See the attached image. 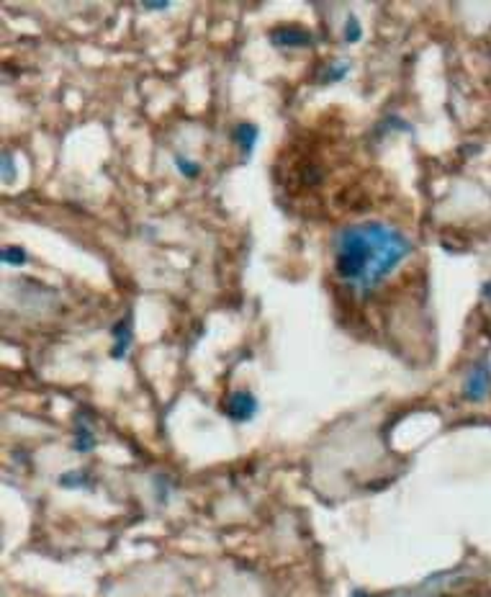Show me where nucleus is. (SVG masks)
I'll list each match as a JSON object with an SVG mask.
<instances>
[{
  "label": "nucleus",
  "instance_id": "1",
  "mask_svg": "<svg viewBox=\"0 0 491 597\" xmlns=\"http://www.w3.org/2000/svg\"><path fill=\"white\" fill-rule=\"evenodd\" d=\"M411 253L409 237L381 222L345 226L335 242V273L360 291L389 278Z\"/></svg>",
  "mask_w": 491,
  "mask_h": 597
},
{
  "label": "nucleus",
  "instance_id": "2",
  "mask_svg": "<svg viewBox=\"0 0 491 597\" xmlns=\"http://www.w3.org/2000/svg\"><path fill=\"white\" fill-rule=\"evenodd\" d=\"M257 409H260V402H257L255 394L247 389H239L229 394L221 412H224L232 422H252L257 417Z\"/></svg>",
  "mask_w": 491,
  "mask_h": 597
},
{
  "label": "nucleus",
  "instance_id": "3",
  "mask_svg": "<svg viewBox=\"0 0 491 597\" xmlns=\"http://www.w3.org/2000/svg\"><path fill=\"white\" fill-rule=\"evenodd\" d=\"M491 391V368L486 361H479L471 368V373L465 376L463 384V397L468 402H483Z\"/></svg>",
  "mask_w": 491,
  "mask_h": 597
},
{
  "label": "nucleus",
  "instance_id": "4",
  "mask_svg": "<svg viewBox=\"0 0 491 597\" xmlns=\"http://www.w3.org/2000/svg\"><path fill=\"white\" fill-rule=\"evenodd\" d=\"M270 44L278 49H304L314 44V34L301 26H278L270 31Z\"/></svg>",
  "mask_w": 491,
  "mask_h": 597
},
{
  "label": "nucleus",
  "instance_id": "5",
  "mask_svg": "<svg viewBox=\"0 0 491 597\" xmlns=\"http://www.w3.org/2000/svg\"><path fill=\"white\" fill-rule=\"evenodd\" d=\"M111 332H113L111 358H113V361H124V358L129 355L131 343H134V322H131V314H127L124 319H118Z\"/></svg>",
  "mask_w": 491,
  "mask_h": 597
},
{
  "label": "nucleus",
  "instance_id": "6",
  "mask_svg": "<svg viewBox=\"0 0 491 597\" xmlns=\"http://www.w3.org/2000/svg\"><path fill=\"white\" fill-rule=\"evenodd\" d=\"M257 136H260V127L252 124V121H242V124H237V127L232 129V139H234V145L239 147L242 157H250V154L255 152Z\"/></svg>",
  "mask_w": 491,
  "mask_h": 597
},
{
  "label": "nucleus",
  "instance_id": "7",
  "mask_svg": "<svg viewBox=\"0 0 491 597\" xmlns=\"http://www.w3.org/2000/svg\"><path fill=\"white\" fill-rule=\"evenodd\" d=\"M95 445H98V438H95V433L91 430V425H88V422H77L75 435H73V451L91 453V451H95Z\"/></svg>",
  "mask_w": 491,
  "mask_h": 597
},
{
  "label": "nucleus",
  "instance_id": "8",
  "mask_svg": "<svg viewBox=\"0 0 491 597\" xmlns=\"http://www.w3.org/2000/svg\"><path fill=\"white\" fill-rule=\"evenodd\" d=\"M57 484L62 489H91L93 476L88 469H73V471H67V474H62V476L57 479Z\"/></svg>",
  "mask_w": 491,
  "mask_h": 597
},
{
  "label": "nucleus",
  "instance_id": "9",
  "mask_svg": "<svg viewBox=\"0 0 491 597\" xmlns=\"http://www.w3.org/2000/svg\"><path fill=\"white\" fill-rule=\"evenodd\" d=\"M173 165H175V170L180 172L183 178H188V181H193V178L201 175V165L196 163V160H191V157H185V154H175Z\"/></svg>",
  "mask_w": 491,
  "mask_h": 597
},
{
  "label": "nucleus",
  "instance_id": "10",
  "mask_svg": "<svg viewBox=\"0 0 491 597\" xmlns=\"http://www.w3.org/2000/svg\"><path fill=\"white\" fill-rule=\"evenodd\" d=\"M0 258H3L6 265H19V268L28 262L26 250L19 247V244H6V247H3V253H0Z\"/></svg>",
  "mask_w": 491,
  "mask_h": 597
},
{
  "label": "nucleus",
  "instance_id": "11",
  "mask_svg": "<svg viewBox=\"0 0 491 597\" xmlns=\"http://www.w3.org/2000/svg\"><path fill=\"white\" fill-rule=\"evenodd\" d=\"M342 39H345L347 44H358L360 39H363V26H360V21L355 13H350L345 21V26H342Z\"/></svg>",
  "mask_w": 491,
  "mask_h": 597
},
{
  "label": "nucleus",
  "instance_id": "12",
  "mask_svg": "<svg viewBox=\"0 0 491 597\" xmlns=\"http://www.w3.org/2000/svg\"><path fill=\"white\" fill-rule=\"evenodd\" d=\"M0 168H3V181H6V183H13V181H16V163H13L10 152H3Z\"/></svg>",
  "mask_w": 491,
  "mask_h": 597
},
{
  "label": "nucleus",
  "instance_id": "13",
  "mask_svg": "<svg viewBox=\"0 0 491 597\" xmlns=\"http://www.w3.org/2000/svg\"><path fill=\"white\" fill-rule=\"evenodd\" d=\"M347 73H350V62H337L332 70H327V75H324V82H340Z\"/></svg>",
  "mask_w": 491,
  "mask_h": 597
},
{
  "label": "nucleus",
  "instance_id": "14",
  "mask_svg": "<svg viewBox=\"0 0 491 597\" xmlns=\"http://www.w3.org/2000/svg\"><path fill=\"white\" fill-rule=\"evenodd\" d=\"M142 8L145 10H167L170 8V0H157V3H149V0H147V3H142Z\"/></svg>",
  "mask_w": 491,
  "mask_h": 597
},
{
  "label": "nucleus",
  "instance_id": "15",
  "mask_svg": "<svg viewBox=\"0 0 491 597\" xmlns=\"http://www.w3.org/2000/svg\"><path fill=\"white\" fill-rule=\"evenodd\" d=\"M350 597H373V595H368L365 589H353V595H350Z\"/></svg>",
  "mask_w": 491,
  "mask_h": 597
}]
</instances>
